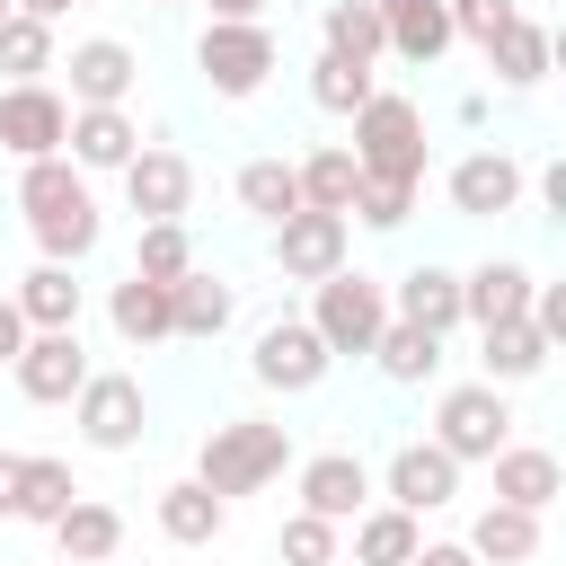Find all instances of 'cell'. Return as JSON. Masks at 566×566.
Listing matches in <instances>:
<instances>
[{"mask_svg":"<svg viewBox=\"0 0 566 566\" xmlns=\"http://www.w3.org/2000/svg\"><path fill=\"white\" fill-rule=\"evenodd\" d=\"M18 212H27V230H35V256H53V265H80L97 239H106V212H97V195H88V177L53 150V159H18Z\"/></svg>","mask_w":566,"mask_h":566,"instance_id":"cell-1","label":"cell"},{"mask_svg":"<svg viewBox=\"0 0 566 566\" xmlns=\"http://www.w3.org/2000/svg\"><path fill=\"white\" fill-rule=\"evenodd\" d=\"M283 469H292V424H274V416H221L195 451V478L212 495H265Z\"/></svg>","mask_w":566,"mask_h":566,"instance_id":"cell-2","label":"cell"},{"mask_svg":"<svg viewBox=\"0 0 566 566\" xmlns=\"http://www.w3.org/2000/svg\"><path fill=\"white\" fill-rule=\"evenodd\" d=\"M354 168L363 177H398V186H424V159H433V142H424V106L416 97H398V88H371L363 106H354Z\"/></svg>","mask_w":566,"mask_h":566,"instance_id":"cell-3","label":"cell"},{"mask_svg":"<svg viewBox=\"0 0 566 566\" xmlns=\"http://www.w3.org/2000/svg\"><path fill=\"white\" fill-rule=\"evenodd\" d=\"M310 327H318V345H327L336 363H363V354H371V336L389 327V283H380V274H363V265L318 274V283H310Z\"/></svg>","mask_w":566,"mask_h":566,"instance_id":"cell-4","label":"cell"},{"mask_svg":"<svg viewBox=\"0 0 566 566\" xmlns=\"http://www.w3.org/2000/svg\"><path fill=\"white\" fill-rule=\"evenodd\" d=\"M274 62H283V53H274V27H265V18H212V27L195 35V71H203V88L230 97V106L256 97V88L274 80Z\"/></svg>","mask_w":566,"mask_h":566,"instance_id":"cell-5","label":"cell"},{"mask_svg":"<svg viewBox=\"0 0 566 566\" xmlns=\"http://www.w3.org/2000/svg\"><path fill=\"white\" fill-rule=\"evenodd\" d=\"M433 442L469 469V460H495L504 442H513V398L495 389V380H460V389H442L433 398Z\"/></svg>","mask_w":566,"mask_h":566,"instance_id":"cell-6","label":"cell"},{"mask_svg":"<svg viewBox=\"0 0 566 566\" xmlns=\"http://www.w3.org/2000/svg\"><path fill=\"white\" fill-rule=\"evenodd\" d=\"M327 371H336V354L318 345V327H310V318H265V327H256V345H248V380H256V389H274V398H310Z\"/></svg>","mask_w":566,"mask_h":566,"instance_id":"cell-7","label":"cell"},{"mask_svg":"<svg viewBox=\"0 0 566 566\" xmlns=\"http://www.w3.org/2000/svg\"><path fill=\"white\" fill-rule=\"evenodd\" d=\"M71 424H80L88 451H133V442L150 433V398H142L133 371H88V380L71 389Z\"/></svg>","mask_w":566,"mask_h":566,"instance_id":"cell-8","label":"cell"},{"mask_svg":"<svg viewBox=\"0 0 566 566\" xmlns=\"http://www.w3.org/2000/svg\"><path fill=\"white\" fill-rule=\"evenodd\" d=\"M18 398H35V407H71V389L88 380V345H80V327H27V345H18Z\"/></svg>","mask_w":566,"mask_h":566,"instance_id":"cell-9","label":"cell"},{"mask_svg":"<svg viewBox=\"0 0 566 566\" xmlns=\"http://www.w3.org/2000/svg\"><path fill=\"white\" fill-rule=\"evenodd\" d=\"M451 495H460V460H451L433 433L389 451V469H380V504H398V513H416V522H424V513H442Z\"/></svg>","mask_w":566,"mask_h":566,"instance_id":"cell-10","label":"cell"},{"mask_svg":"<svg viewBox=\"0 0 566 566\" xmlns=\"http://www.w3.org/2000/svg\"><path fill=\"white\" fill-rule=\"evenodd\" d=\"M115 177H124L133 221H186V203H195V168H186V150H168V142H142Z\"/></svg>","mask_w":566,"mask_h":566,"instance_id":"cell-11","label":"cell"},{"mask_svg":"<svg viewBox=\"0 0 566 566\" xmlns=\"http://www.w3.org/2000/svg\"><path fill=\"white\" fill-rule=\"evenodd\" d=\"M62 133H71V97H62V88H44V80H9V88H0V150L53 159Z\"/></svg>","mask_w":566,"mask_h":566,"instance_id":"cell-12","label":"cell"},{"mask_svg":"<svg viewBox=\"0 0 566 566\" xmlns=\"http://www.w3.org/2000/svg\"><path fill=\"white\" fill-rule=\"evenodd\" d=\"M522 186H531V177H522V159H513V150H495V142H486V150H469V159H451V177H442V195H451V212H460V221H495V212H513V203H522Z\"/></svg>","mask_w":566,"mask_h":566,"instance_id":"cell-13","label":"cell"},{"mask_svg":"<svg viewBox=\"0 0 566 566\" xmlns=\"http://www.w3.org/2000/svg\"><path fill=\"white\" fill-rule=\"evenodd\" d=\"M292 486H301V513H318V522H336V531L371 504L363 451H310V460H292Z\"/></svg>","mask_w":566,"mask_h":566,"instance_id":"cell-14","label":"cell"},{"mask_svg":"<svg viewBox=\"0 0 566 566\" xmlns=\"http://www.w3.org/2000/svg\"><path fill=\"white\" fill-rule=\"evenodd\" d=\"M53 71H71V106H124V97L142 88V53H133L124 35H88V44H71V62H53Z\"/></svg>","mask_w":566,"mask_h":566,"instance_id":"cell-15","label":"cell"},{"mask_svg":"<svg viewBox=\"0 0 566 566\" xmlns=\"http://www.w3.org/2000/svg\"><path fill=\"white\" fill-rule=\"evenodd\" d=\"M142 150V124L124 115V106H71V133H62V159L80 168V177H115L124 159Z\"/></svg>","mask_w":566,"mask_h":566,"instance_id":"cell-16","label":"cell"},{"mask_svg":"<svg viewBox=\"0 0 566 566\" xmlns=\"http://www.w3.org/2000/svg\"><path fill=\"white\" fill-rule=\"evenodd\" d=\"M274 265L292 274V283H318V274H336L345 265V212H283L274 221Z\"/></svg>","mask_w":566,"mask_h":566,"instance_id":"cell-17","label":"cell"},{"mask_svg":"<svg viewBox=\"0 0 566 566\" xmlns=\"http://www.w3.org/2000/svg\"><path fill=\"white\" fill-rule=\"evenodd\" d=\"M531 265L522 256H486V265H469L460 274V318L469 327H495V318H531Z\"/></svg>","mask_w":566,"mask_h":566,"instance_id":"cell-18","label":"cell"},{"mask_svg":"<svg viewBox=\"0 0 566 566\" xmlns=\"http://www.w3.org/2000/svg\"><path fill=\"white\" fill-rule=\"evenodd\" d=\"M389 318H407V327H424V336H451L460 327V274L451 265H407L398 283H389Z\"/></svg>","mask_w":566,"mask_h":566,"instance_id":"cell-19","label":"cell"},{"mask_svg":"<svg viewBox=\"0 0 566 566\" xmlns=\"http://www.w3.org/2000/svg\"><path fill=\"white\" fill-rule=\"evenodd\" d=\"M371 9H380V44H389L398 62L433 71V62L451 53V9H442V0H371Z\"/></svg>","mask_w":566,"mask_h":566,"instance_id":"cell-20","label":"cell"},{"mask_svg":"<svg viewBox=\"0 0 566 566\" xmlns=\"http://www.w3.org/2000/svg\"><path fill=\"white\" fill-rule=\"evenodd\" d=\"M495 504H522V513H548L557 495H566V469H557V451H539V442H504L495 460Z\"/></svg>","mask_w":566,"mask_h":566,"instance_id":"cell-21","label":"cell"},{"mask_svg":"<svg viewBox=\"0 0 566 566\" xmlns=\"http://www.w3.org/2000/svg\"><path fill=\"white\" fill-rule=\"evenodd\" d=\"M548 336L531 327V318H495V327H478V363H486V380L495 389H522V380H539L548 371Z\"/></svg>","mask_w":566,"mask_h":566,"instance_id":"cell-22","label":"cell"},{"mask_svg":"<svg viewBox=\"0 0 566 566\" xmlns=\"http://www.w3.org/2000/svg\"><path fill=\"white\" fill-rule=\"evenodd\" d=\"M44 531H53V548H62L71 566H106V557L124 548V513H115V504H97V495H71Z\"/></svg>","mask_w":566,"mask_h":566,"instance_id":"cell-23","label":"cell"},{"mask_svg":"<svg viewBox=\"0 0 566 566\" xmlns=\"http://www.w3.org/2000/svg\"><path fill=\"white\" fill-rule=\"evenodd\" d=\"M18 318L27 327H80V301H88V283L71 274V265H53V256H35L27 274H18Z\"/></svg>","mask_w":566,"mask_h":566,"instance_id":"cell-24","label":"cell"},{"mask_svg":"<svg viewBox=\"0 0 566 566\" xmlns=\"http://www.w3.org/2000/svg\"><path fill=\"white\" fill-rule=\"evenodd\" d=\"M230 310H239V292L221 283V274H203V265H186L177 283H168V336H221L230 327Z\"/></svg>","mask_w":566,"mask_h":566,"instance_id":"cell-25","label":"cell"},{"mask_svg":"<svg viewBox=\"0 0 566 566\" xmlns=\"http://www.w3.org/2000/svg\"><path fill=\"white\" fill-rule=\"evenodd\" d=\"M159 531L177 548H212L230 531V495H212L203 478H177V486H159Z\"/></svg>","mask_w":566,"mask_h":566,"instance_id":"cell-26","label":"cell"},{"mask_svg":"<svg viewBox=\"0 0 566 566\" xmlns=\"http://www.w3.org/2000/svg\"><path fill=\"white\" fill-rule=\"evenodd\" d=\"M548 62H557V35H548L539 18H513V27L486 44V71H495L513 97H522V88H539V80H548Z\"/></svg>","mask_w":566,"mask_h":566,"instance_id":"cell-27","label":"cell"},{"mask_svg":"<svg viewBox=\"0 0 566 566\" xmlns=\"http://www.w3.org/2000/svg\"><path fill=\"white\" fill-rule=\"evenodd\" d=\"M469 557H478V566H531V557H539V513L486 504V513L469 522Z\"/></svg>","mask_w":566,"mask_h":566,"instance_id":"cell-28","label":"cell"},{"mask_svg":"<svg viewBox=\"0 0 566 566\" xmlns=\"http://www.w3.org/2000/svg\"><path fill=\"white\" fill-rule=\"evenodd\" d=\"M345 531H354V566H407V557L424 548V522L398 513V504H363Z\"/></svg>","mask_w":566,"mask_h":566,"instance_id":"cell-29","label":"cell"},{"mask_svg":"<svg viewBox=\"0 0 566 566\" xmlns=\"http://www.w3.org/2000/svg\"><path fill=\"white\" fill-rule=\"evenodd\" d=\"M292 177H301V203L310 212H354V195H363V168H354L345 142H318L310 159H292Z\"/></svg>","mask_w":566,"mask_h":566,"instance_id":"cell-30","label":"cell"},{"mask_svg":"<svg viewBox=\"0 0 566 566\" xmlns=\"http://www.w3.org/2000/svg\"><path fill=\"white\" fill-rule=\"evenodd\" d=\"M363 363H380V380H398V389H424V380L442 371V336H424V327L389 318V327L371 336V354H363Z\"/></svg>","mask_w":566,"mask_h":566,"instance_id":"cell-31","label":"cell"},{"mask_svg":"<svg viewBox=\"0 0 566 566\" xmlns=\"http://www.w3.org/2000/svg\"><path fill=\"white\" fill-rule=\"evenodd\" d=\"M106 318H115V336H124V345H159V336H168V283L124 274V283L106 292Z\"/></svg>","mask_w":566,"mask_h":566,"instance_id":"cell-32","label":"cell"},{"mask_svg":"<svg viewBox=\"0 0 566 566\" xmlns=\"http://www.w3.org/2000/svg\"><path fill=\"white\" fill-rule=\"evenodd\" d=\"M318 35H327L318 53H345V62H380V53H389L371 0H327V9H318Z\"/></svg>","mask_w":566,"mask_h":566,"instance_id":"cell-33","label":"cell"},{"mask_svg":"<svg viewBox=\"0 0 566 566\" xmlns=\"http://www.w3.org/2000/svg\"><path fill=\"white\" fill-rule=\"evenodd\" d=\"M71 495H80L71 460H18V513H9V522H35V531H44Z\"/></svg>","mask_w":566,"mask_h":566,"instance_id":"cell-34","label":"cell"},{"mask_svg":"<svg viewBox=\"0 0 566 566\" xmlns=\"http://www.w3.org/2000/svg\"><path fill=\"white\" fill-rule=\"evenodd\" d=\"M371 88H380L371 62H345V53H318V62H310V106H318V115H354Z\"/></svg>","mask_w":566,"mask_h":566,"instance_id":"cell-35","label":"cell"},{"mask_svg":"<svg viewBox=\"0 0 566 566\" xmlns=\"http://www.w3.org/2000/svg\"><path fill=\"white\" fill-rule=\"evenodd\" d=\"M239 203H248L265 230H274L283 212H301V177H292V159H248V168H239Z\"/></svg>","mask_w":566,"mask_h":566,"instance_id":"cell-36","label":"cell"},{"mask_svg":"<svg viewBox=\"0 0 566 566\" xmlns=\"http://www.w3.org/2000/svg\"><path fill=\"white\" fill-rule=\"evenodd\" d=\"M53 71V27L44 18H0V80H44Z\"/></svg>","mask_w":566,"mask_h":566,"instance_id":"cell-37","label":"cell"},{"mask_svg":"<svg viewBox=\"0 0 566 566\" xmlns=\"http://www.w3.org/2000/svg\"><path fill=\"white\" fill-rule=\"evenodd\" d=\"M195 265V239H186V221H142V239H133V274H150V283H177Z\"/></svg>","mask_w":566,"mask_h":566,"instance_id":"cell-38","label":"cell"},{"mask_svg":"<svg viewBox=\"0 0 566 566\" xmlns=\"http://www.w3.org/2000/svg\"><path fill=\"white\" fill-rule=\"evenodd\" d=\"M336 548H345V531H336V522H318V513H292V522H283V539H274V557H283V566H336Z\"/></svg>","mask_w":566,"mask_h":566,"instance_id":"cell-39","label":"cell"},{"mask_svg":"<svg viewBox=\"0 0 566 566\" xmlns=\"http://www.w3.org/2000/svg\"><path fill=\"white\" fill-rule=\"evenodd\" d=\"M407 212H416V186H398V177H363V195H354L345 221H363V230H407Z\"/></svg>","mask_w":566,"mask_h":566,"instance_id":"cell-40","label":"cell"},{"mask_svg":"<svg viewBox=\"0 0 566 566\" xmlns=\"http://www.w3.org/2000/svg\"><path fill=\"white\" fill-rule=\"evenodd\" d=\"M442 9H451V44H478V53H486V44L522 18L513 0H442Z\"/></svg>","mask_w":566,"mask_h":566,"instance_id":"cell-41","label":"cell"},{"mask_svg":"<svg viewBox=\"0 0 566 566\" xmlns=\"http://www.w3.org/2000/svg\"><path fill=\"white\" fill-rule=\"evenodd\" d=\"M407 566H478V557H469V539H424Z\"/></svg>","mask_w":566,"mask_h":566,"instance_id":"cell-42","label":"cell"},{"mask_svg":"<svg viewBox=\"0 0 566 566\" xmlns=\"http://www.w3.org/2000/svg\"><path fill=\"white\" fill-rule=\"evenodd\" d=\"M18 345H27V318H18V301L0 292V363H18Z\"/></svg>","mask_w":566,"mask_h":566,"instance_id":"cell-43","label":"cell"},{"mask_svg":"<svg viewBox=\"0 0 566 566\" xmlns=\"http://www.w3.org/2000/svg\"><path fill=\"white\" fill-rule=\"evenodd\" d=\"M539 203H548V212H566V159H548V168H539Z\"/></svg>","mask_w":566,"mask_h":566,"instance_id":"cell-44","label":"cell"},{"mask_svg":"<svg viewBox=\"0 0 566 566\" xmlns=\"http://www.w3.org/2000/svg\"><path fill=\"white\" fill-rule=\"evenodd\" d=\"M18 513V451H0V522Z\"/></svg>","mask_w":566,"mask_h":566,"instance_id":"cell-45","label":"cell"},{"mask_svg":"<svg viewBox=\"0 0 566 566\" xmlns=\"http://www.w3.org/2000/svg\"><path fill=\"white\" fill-rule=\"evenodd\" d=\"M9 9H18V18H44V27H53V18H71L80 0H9Z\"/></svg>","mask_w":566,"mask_h":566,"instance_id":"cell-46","label":"cell"},{"mask_svg":"<svg viewBox=\"0 0 566 566\" xmlns=\"http://www.w3.org/2000/svg\"><path fill=\"white\" fill-rule=\"evenodd\" d=\"M212 18H265V0H203Z\"/></svg>","mask_w":566,"mask_h":566,"instance_id":"cell-47","label":"cell"},{"mask_svg":"<svg viewBox=\"0 0 566 566\" xmlns=\"http://www.w3.org/2000/svg\"><path fill=\"white\" fill-rule=\"evenodd\" d=\"M0 18H9V0H0Z\"/></svg>","mask_w":566,"mask_h":566,"instance_id":"cell-48","label":"cell"},{"mask_svg":"<svg viewBox=\"0 0 566 566\" xmlns=\"http://www.w3.org/2000/svg\"><path fill=\"white\" fill-rule=\"evenodd\" d=\"M159 9H177V0H159Z\"/></svg>","mask_w":566,"mask_h":566,"instance_id":"cell-49","label":"cell"}]
</instances>
